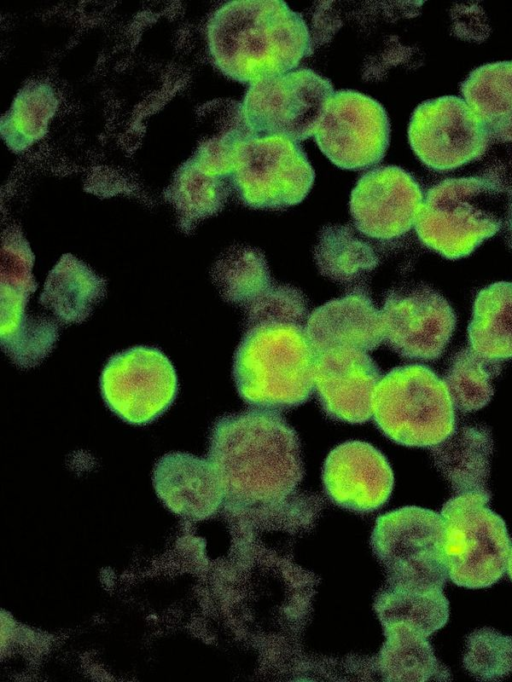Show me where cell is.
<instances>
[{"instance_id":"obj_23","label":"cell","mask_w":512,"mask_h":682,"mask_svg":"<svg viewBox=\"0 0 512 682\" xmlns=\"http://www.w3.org/2000/svg\"><path fill=\"white\" fill-rule=\"evenodd\" d=\"M374 608L384 628L404 627L425 637L441 629L449 618L443 589H416L387 585Z\"/></svg>"},{"instance_id":"obj_24","label":"cell","mask_w":512,"mask_h":682,"mask_svg":"<svg viewBox=\"0 0 512 682\" xmlns=\"http://www.w3.org/2000/svg\"><path fill=\"white\" fill-rule=\"evenodd\" d=\"M381 668L389 681H451L448 667L435 656L427 637L404 627L384 628Z\"/></svg>"},{"instance_id":"obj_14","label":"cell","mask_w":512,"mask_h":682,"mask_svg":"<svg viewBox=\"0 0 512 682\" xmlns=\"http://www.w3.org/2000/svg\"><path fill=\"white\" fill-rule=\"evenodd\" d=\"M423 199L419 183L409 172L398 166H380L357 181L350 196V213L361 234L392 240L415 225Z\"/></svg>"},{"instance_id":"obj_31","label":"cell","mask_w":512,"mask_h":682,"mask_svg":"<svg viewBox=\"0 0 512 682\" xmlns=\"http://www.w3.org/2000/svg\"><path fill=\"white\" fill-rule=\"evenodd\" d=\"M246 327L261 322H291L305 325L307 301L298 289L273 283L260 297L245 307Z\"/></svg>"},{"instance_id":"obj_22","label":"cell","mask_w":512,"mask_h":682,"mask_svg":"<svg viewBox=\"0 0 512 682\" xmlns=\"http://www.w3.org/2000/svg\"><path fill=\"white\" fill-rule=\"evenodd\" d=\"M468 341L470 348L485 358H512V282H495L477 293Z\"/></svg>"},{"instance_id":"obj_15","label":"cell","mask_w":512,"mask_h":682,"mask_svg":"<svg viewBox=\"0 0 512 682\" xmlns=\"http://www.w3.org/2000/svg\"><path fill=\"white\" fill-rule=\"evenodd\" d=\"M381 378L378 365L365 351L333 348L316 354L314 388L322 409L333 420L367 422Z\"/></svg>"},{"instance_id":"obj_8","label":"cell","mask_w":512,"mask_h":682,"mask_svg":"<svg viewBox=\"0 0 512 682\" xmlns=\"http://www.w3.org/2000/svg\"><path fill=\"white\" fill-rule=\"evenodd\" d=\"M315 172L301 146L286 137L249 133L235 145L232 187L254 209H284L302 202Z\"/></svg>"},{"instance_id":"obj_29","label":"cell","mask_w":512,"mask_h":682,"mask_svg":"<svg viewBox=\"0 0 512 682\" xmlns=\"http://www.w3.org/2000/svg\"><path fill=\"white\" fill-rule=\"evenodd\" d=\"M231 187L229 179L211 176L188 160L176 174L171 196L182 213L199 220L221 211Z\"/></svg>"},{"instance_id":"obj_18","label":"cell","mask_w":512,"mask_h":682,"mask_svg":"<svg viewBox=\"0 0 512 682\" xmlns=\"http://www.w3.org/2000/svg\"><path fill=\"white\" fill-rule=\"evenodd\" d=\"M153 484L164 505L190 520L213 516L224 503L221 478L208 459L182 452L164 455L154 467Z\"/></svg>"},{"instance_id":"obj_11","label":"cell","mask_w":512,"mask_h":682,"mask_svg":"<svg viewBox=\"0 0 512 682\" xmlns=\"http://www.w3.org/2000/svg\"><path fill=\"white\" fill-rule=\"evenodd\" d=\"M315 141L337 167L362 170L378 164L389 146L390 123L384 107L355 90H339L327 100Z\"/></svg>"},{"instance_id":"obj_1","label":"cell","mask_w":512,"mask_h":682,"mask_svg":"<svg viewBox=\"0 0 512 682\" xmlns=\"http://www.w3.org/2000/svg\"><path fill=\"white\" fill-rule=\"evenodd\" d=\"M209 460L221 478L226 509L248 522H304L317 512V499L296 493L304 474L300 440L278 412L253 408L218 418Z\"/></svg>"},{"instance_id":"obj_3","label":"cell","mask_w":512,"mask_h":682,"mask_svg":"<svg viewBox=\"0 0 512 682\" xmlns=\"http://www.w3.org/2000/svg\"><path fill=\"white\" fill-rule=\"evenodd\" d=\"M315 359L302 324L247 326L233 360L238 394L256 409L278 412L297 407L315 390Z\"/></svg>"},{"instance_id":"obj_7","label":"cell","mask_w":512,"mask_h":682,"mask_svg":"<svg viewBox=\"0 0 512 682\" xmlns=\"http://www.w3.org/2000/svg\"><path fill=\"white\" fill-rule=\"evenodd\" d=\"M441 514L406 506L379 516L371 545L387 574V585L443 589L448 570Z\"/></svg>"},{"instance_id":"obj_12","label":"cell","mask_w":512,"mask_h":682,"mask_svg":"<svg viewBox=\"0 0 512 682\" xmlns=\"http://www.w3.org/2000/svg\"><path fill=\"white\" fill-rule=\"evenodd\" d=\"M409 144L428 168L446 172L480 160L489 147L487 131L463 98L427 100L413 111Z\"/></svg>"},{"instance_id":"obj_2","label":"cell","mask_w":512,"mask_h":682,"mask_svg":"<svg viewBox=\"0 0 512 682\" xmlns=\"http://www.w3.org/2000/svg\"><path fill=\"white\" fill-rule=\"evenodd\" d=\"M210 57L239 83L292 71L314 52L300 13L281 0H233L219 7L206 26Z\"/></svg>"},{"instance_id":"obj_28","label":"cell","mask_w":512,"mask_h":682,"mask_svg":"<svg viewBox=\"0 0 512 682\" xmlns=\"http://www.w3.org/2000/svg\"><path fill=\"white\" fill-rule=\"evenodd\" d=\"M500 371L501 361L485 358L469 347L454 354L442 380L454 407L468 413L490 402L494 394L492 381Z\"/></svg>"},{"instance_id":"obj_10","label":"cell","mask_w":512,"mask_h":682,"mask_svg":"<svg viewBox=\"0 0 512 682\" xmlns=\"http://www.w3.org/2000/svg\"><path fill=\"white\" fill-rule=\"evenodd\" d=\"M102 398L121 420L133 425L152 423L166 412L178 394L176 371L159 349L136 346L110 357L100 377Z\"/></svg>"},{"instance_id":"obj_33","label":"cell","mask_w":512,"mask_h":682,"mask_svg":"<svg viewBox=\"0 0 512 682\" xmlns=\"http://www.w3.org/2000/svg\"><path fill=\"white\" fill-rule=\"evenodd\" d=\"M506 571H507L508 576L512 580V545H511L510 552L508 555Z\"/></svg>"},{"instance_id":"obj_5","label":"cell","mask_w":512,"mask_h":682,"mask_svg":"<svg viewBox=\"0 0 512 682\" xmlns=\"http://www.w3.org/2000/svg\"><path fill=\"white\" fill-rule=\"evenodd\" d=\"M372 416L393 442L433 447L455 430L454 405L443 380L421 364L400 366L376 386Z\"/></svg>"},{"instance_id":"obj_25","label":"cell","mask_w":512,"mask_h":682,"mask_svg":"<svg viewBox=\"0 0 512 682\" xmlns=\"http://www.w3.org/2000/svg\"><path fill=\"white\" fill-rule=\"evenodd\" d=\"M322 275L340 284H354L379 265V257L347 225H329L318 236L314 250Z\"/></svg>"},{"instance_id":"obj_21","label":"cell","mask_w":512,"mask_h":682,"mask_svg":"<svg viewBox=\"0 0 512 682\" xmlns=\"http://www.w3.org/2000/svg\"><path fill=\"white\" fill-rule=\"evenodd\" d=\"M104 295V282L87 265L66 255L50 272L40 303L56 321L71 324L84 321Z\"/></svg>"},{"instance_id":"obj_20","label":"cell","mask_w":512,"mask_h":682,"mask_svg":"<svg viewBox=\"0 0 512 682\" xmlns=\"http://www.w3.org/2000/svg\"><path fill=\"white\" fill-rule=\"evenodd\" d=\"M493 439L484 426L465 425L431 447L434 465L456 495L488 489Z\"/></svg>"},{"instance_id":"obj_32","label":"cell","mask_w":512,"mask_h":682,"mask_svg":"<svg viewBox=\"0 0 512 682\" xmlns=\"http://www.w3.org/2000/svg\"><path fill=\"white\" fill-rule=\"evenodd\" d=\"M504 224H505V228H506L507 242L512 249V188L507 194V204H506Z\"/></svg>"},{"instance_id":"obj_30","label":"cell","mask_w":512,"mask_h":682,"mask_svg":"<svg viewBox=\"0 0 512 682\" xmlns=\"http://www.w3.org/2000/svg\"><path fill=\"white\" fill-rule=\"evenodd\" d=\"M463 666L478 681H501L512 672V637L493 628L472 631L466 637Z\"/></svg>"},{"instance_id":"obj_17","label":"cell","mask_w":512,"mask_h":682,"mask_svg":"<svg viewBox=\"0 0 512 682\" xmlns=\"http://www.w3.org/2000/svg\"><path fill=\"white\" fill-rule=\"evenodd\" d=\"M304 331L316 354L333 348L367 352L384 341L381 310L363 289H355L313 310Z\"/></svg>"},{"instance_id":"obj_19","label":"cell","mask_w":512,"mask_h":682,"mask_svg":"<svg viewBox=\"0 0 512 682\" xmlns=\"http://www.w3.org/2000/svg\"><path fill=\"white\" fill-rule=\"evenodd\" d=\"M460 92L487 131L485 154L512 159V60L477 67L461 82Z\"/></svg>"},{"instance_id":"obj_16","label":"cell","mask_w":512,"mask_h":682,"mask_svg":"<svg viewBox=\"0 0 512 682\" xmlns=\"http://www.w3.org/2000/svg\"><path fill=\"white\" fill-rule=\"evenodd\" d=\"M327 497L344 509L367 513L389 499L394 475L386 457L359 440L336 446L326 457L322 473Z\"/></svg>"},{"instance_id":"obj_6","label":"cell","mask_w":512,"mask_h":682,"mask_svg":"<svg viewBox=\"0 0 512 682\" xmlns=\"http://www.w3.org/2000/svg\"><path fill=\"white\" fill-rule=\"evenodd\" d=\"M490 499L491 493H466L442 506L443 550L457 586L487 588L506 572L511 540L504 520L488 507Z\"/></svg>"},{"instance_id":"obj_26","label":"cell","mask_w":512,"mask_h":682,"mask_svg":"<svg viewBox=\"0 0 512 682\" xmlns=\"http://www.w3.org/2000/svg\"><path fill=\"white\" fill-rule=\"evenodd\" d=\"M58 107L53 88L44 82L31 81L17 93L11 108L1 118V135L15 152L40 140Z\"/></svg>"},{"instance_id":"obj_4","label":"cell","mask_w":512,"mask_h":682,"mask_svg":"<svg viewBox=\"0 0 512 682\" xmlns=\"http://www.w3.org/2000/svg\"><path fill=\"white\" fill-rule=\"evenodd\" d=\"M504 195L481 176L444 179L426 192L414 225L416 234L447 259L466 257L502 228Z\"/></svg>"},{"instance_id":"obj_27","label":"cell","mask_w":512,"mask_h":682,"mask_svg":"<svg viewBox=\"0 0 512 682\" xmlns=\"http://www.w3.org/2000/svg\"><path fill=\"white\" fill-rule=\"evenodd\" d=\"M213 275L222 297L243 309L273 284L265 256L247 246L228 250L217 262Z\"/></svg>"},{"instance_id":"obj_13","label":"cell","mask_w":512,"mask_h":682,"mask_svg":"<svg viewBox=\"0 0 512 682\" xmlns=\"http://www.w3.org/2000/svg\"><path fill=\"white\" fill-rule=\"evenodd\" d=\"M384 342L403 358L438 359L456 327L448 301L427 285L390 290L381 310Z\"/></svg>"},{"instance_id":"obj_9","label":"cell","mask_w":512,"mask_h":682,"mask_svg":"<svg viewBox=\"0 0 512 682\" xmlns=\"http://www.w3.org/2000/svg\"><path fill=\"white\" fill-rule=\"evenodd\" d=\"M333 93L329 79L302 68L250 84L241 108L254 135L298 142L315 135Z\"/></svg>"}]
</instances>
